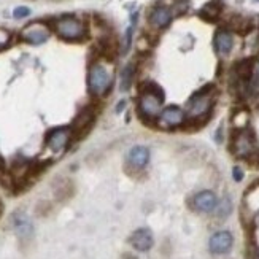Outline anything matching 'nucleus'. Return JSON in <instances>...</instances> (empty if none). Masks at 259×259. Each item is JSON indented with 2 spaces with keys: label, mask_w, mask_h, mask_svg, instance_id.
Wrapping results in <instances>:
<instances>
[{
  "label": "nucleus",
  "mask_w": 259,
  "mask_h": 259,
  "mask_svg": "<svg viewBox=\"0 0 259 259\" xmlns=\"http://www.w3.org/2000/svg\"><path fill=\"white\" fill-rule=\"evenodd\" d=\"M164 92L158 84L150 83L142 91L139 99V111L145 119H154L162 111Z\"/></svg>",
  "instance_id": "nucleus-1"
},
{
  "label": "nucleus",
  "mask_w": 259,
  "mask_h": 259,
  "mask_svg": "<svg viewBox=\"0 0 259 259\" xmlns=\"http://www.w3.org/2000/svg\"><path fill=\"white\" fill-rule=\"evenodd\" d=\"M88 88L94 96H105L111 88V72L100 62H94L88 73Z\"/></svg>",
  "instance_id": "nucleus-2"
},
{
  "label": "nucleus",
  "mask_w": 259,
  "mask_h": 259,
  "mask_svg": "<svg viewBox=\"0 0 259 259\" xmlns=\"http://www.w3.org/2000/svg\"><path fill=\"white\" fill-rule=\"evenodd\" d=\"M56 33L67 41H76L84 37V24L75 16H62L54 24Z\"/></svg>",
  "instance_id": "nucleus-3"
},
{
  "label": "nucleus",
  "mask_w": 259,
  "mask_h": 259,
  "mask_svg": "<svg viewBox=\"0 0 259 259\" xmlns=\"http://www.w3.org/2000/svg\"><path fill=\"white\" fill-rule=\"evenodd\" d=\"M213 86H207L205 89H202L201 92H197L193 96V99L189 100V116L197 119L202 118L204 115H207L210 111L212 105H213Z\"/></svg>",
  "instance_id": "nucleus-4"
},
{
  "label": "nucleus",
  "mask_w": 259,
  "mask_h": 259,
  "mask_svg": "<svg viewBox=\"0 0 259 259\" xmlns=\"http://www.w3.org/2000/svg\"><path fill=\"white\" fill-rule=\"evenodd\" d=\"M49 27L45 22H30L21 30V38L29 45H41L49 38Z\"/></svg>",
  "instance_id": "nucleus-5"
},
{
  "label": "nucleus",
  "mask_w": 259,
  "mask_h": 259,
  "mask_svg": "<svg viewBox=\"0 0 259 259\" xmlns=\"http://www.w3.org/2000/svg\"><path fill=\"white\" fill-rule=\"evenodd\" d=\"M70 139H72L70 127H56L53 131L48 132L46 139H45V145L48 150L54 151V153H60L67 148Z\"/></svg>",
  "instance_id": "nucleus-6"
},
{
  "label": "nucleus",
  "mask_w": 259,
  "mask_h": 259,
  "mask_svg": "<svg viewBox=\"0 0 259 259\" xmlns=\"http://www.w3.org/2000/svg\"><path fill=\"white\" fill-rule=\"evenodd\" d=\"M185 118H186V115L183 110L177 105H170L167 108H164L159 113L158 123L162 129H174V127H178L183 124Z\"/></svg>",
  "instance_id": "nucleus-7"
},
{
  "label": "nucleus",
  "mask_w": 259,
  "mask_h": 259,
  "mask_svg": "<svg viewBox=\"0 0 259 259\" xmlns=\"http://www.w3.org/2000/svg\"><path fill=\"white\" fill-rule=\"evenodd\" d=\"M232 245H234V237L229 231H218L210 237L209 248L213 255H224L231 252Z\"/></svg>",
  "instance_id": "nucleus-8"
},
{
  "label": "nucleus",
  "mask_w": 259,
  "mask_h": 259,
  "mask_svg": "<svg viewBox=\"0 0 259 259\" xmlns=\"http://www.w3.org/2000/svg\"><path fill=\"white\" fill-rule=\"evenodd\" d=\"M232 150L239 158H248L252 156L255 151V140L253 135L247 131H240L234 140H232Z\"/></svg>",
  "instance_id": "nucleus-9"
},
{
  "label": "nucleus",
  "mask_w": 259,
  "mask_h": 259,
  "mask_svg": "<svg viewBox=\"0 0 259 259\" xmlns=\"http://www.w3.org/2000/svg\"><path fill=\"white\" fill-rule=\"evenodd\" d=\"M129 242H131V245L137 250V252H148V250H151L154 245V237L150 229L140 228L132 232Z\"/></svg>",
  "instance_id": "nucleus-10"
},
{
  "label": "nucleus",
  "mask_w": 259,
  "mask_h": 259,
  "mask_svg": "<svg viewBox=\"0 0 259 259\" xmlns=\"http://www.w3.org/2000/svg\"><path fill=\"white\" fill-rule=\"evenodd\" d=\"M217 205H218V199H217V194L213 191H201V193H197L193 199L194 210L202 212V213L213 212L217 209Z\"/></svg>",
  "instance_id": "nucleus-11"
},
{
  "label": "nucleus",
  "mask_w": 259,
  "mask_h": 259,
  "mask_svg": "<svg viewBox=\"0 0 259 259\" xmlns=\"http://www.w3.org/2000/svg\"><path fill=\"white\" fill-rule=\"evenodd\" d=\"M13 228L16 231V234L21 240H29L33 234V226L29 217L22 212H16L13 215Z\"/></svg>",
  "instance_id": "nucleus-12"
},
{
  "label": "nucleus",
  "mask_w": 259,
  "mask_h": 259,
  "mask_svg": "<svg viewBox=\"0 0 259 259\" xmlns=\"http://www.w3.org/2000/svg\"><path fill=\"white\" fill-rule=\"evenodd\" d=\"M150 161V150L146 146L137 145L134 148H131L127 154V162L131 164L134 169H143Z\"/></svg>",
  "instance_id": "nucleus-13"
},
{
  "label": "nucleus",
  "mask_w": 259,
  "mask_h": 259,
  "mask_svg": "<svg viewBox=\"0 0 259 259\" xmlns=\"http://www.w3.org/2000/svg\"><path fill=\"white\" fill-rule=\"evenodd\" d=\"M172 21V11L167 6H156L154 10L150 13V22L154 25L156 29H164L167 27Z\"/></svg>",
  "instance_id": "nucleus-14"
},
{
  "label": "nucleus",
  "mask_w": 259,
  "mask_h": 259,
  "mask_svg": "<svg viewBox=\"0 0 259 259\" xmlns=\"http://www.w3.org/2000/svg\"><path fill=\"white\" fill-rule=\"evenodd\" d=\"M232 46H234V38H232L231 32L224 29L218 30L217 35H215V49H217L220 54L226 56L231 53Z\"/></svg>",
  "instance_id": "nucleus-15"
},
{
  "label": "nucleus",
  "mask_w": 259,
  "mask_h": 259,
  "mask_svg": "<svg viewBox=\"0 0 259 259\" xmlns=\"http://www.w3.org/2000/svg\"><path fill=\"white\" fill-rule=\"evenodd\" d=\"M92 123H94V113L91 111V108L83 110L81 113L76 116V119H75L73 127H72V134L73 132L78 134V135L86 134V132H88V129L92 126Z\"/></svg>",
  "instance_id": "nucleus-16"
},
{
  "label": "nucleus",
  "mask_w": 259,
  "mask_h": 259,
  "mask_svg": "<svg viewBox=\"0 0 259 259\" xmlns=\"http://www.w3.org/2000/svg\"><path fill=\"white\" fill-rule=\"evenodd\" d=\"M220 11H221V6L217 2H210V3H207L202 8L201 16H202V18H205V19H209V21H213V19L218 18Z\"/></svg>",
  "instance_id": "nucleus-17"
},
{
  "label": "nucleus",
  "mask_w": 259,
  "mask_h": 259,
  "mask_svg": "<svg viewBox=\"0 0 259 259\" xmlns=\"http://www.w3.org/2000/svg\"><path fill=\"white\" fill-rule=\"evenodd\" d=\"M132 80H134V67H132V64H129V65H126L123 73H121V91H127L131 88Z\"/></svg>",
  "instance_id": "nucleus-18"
},
{
  "label": "nucleus",
  "mask_w": 259,
  "mask_h": 259,
  "mask_svg": "<svg viewBox=\"0 0 259 259\" xmlns=\"http://www.w3.org/2000/svg\"><path fill=\"white\" fill-rule=\"evenodd\" d=\"M252 72H253V62L250 59H245V60H242V62H239L237 73L242 76V78H250Z\"/></svg>",
  "instance_id": "nucleus-19"
},
{
  "label": "nucleus",
  "mask_w": 259,
  "mask_h": 259,
  "mask_svg": "<svg viewBox=\"0 0 259 259\" xmlns=\"http://www.w3.org/2000/svg\"><path fill=\"white\" fill-rule=\"evenodd\" d=\"M231 209H232V205H231V201L228 199V197H226V199H224L221 204H218L217 205V212H218V217H228V215L231 213Z\"/></svg>",
  "instance_id": "nucleus-20"
},
{
  "label": "nucleus",
  "mask_w": 259,
  "mask_h": 259,
  "mask_svg": "<svg viewBox=\"0 0 259 259\" xmlns=\"http://www.w3.org/2000/svg\"><path fill=\"white\" fill-rule=\"evenodd\" d=\"M10 40H11V33L8 32L6 29L0 27V49L5 48V46H8V43H10Z\"/></svg>",
  "instance_id": "nucleus-21"
},
{
  "label": "nucleus",
  "mask_w": 259,
  "mask_h": 259,
  "mask_svg": "<svg viewBox=\"0 0 259 259\" xmlns=\"http://www.w3.org/2000/svg\"><path fill=\"white\" fill-rule=\"evenodd\" d=\"M29 14H30V10L27 6H18V8H14V11H13V16L16 19L25 18V16H29Z\"/></svg>",
  "instance_id": "nucleus-22"
},
{
  "label": "nucleus",
  "mask_w": 259,
  "mask_h": 259,
  "mask_svg": "<svg viewBox=\"0 0 259 259\" xmlns=\"http://www.w3.org/2000/svg\"><path fill=\"white\" fill-rule=\"evenodd\" d=\"M131 40H132V27H129L126 32V40H124V51L131 48Z\"/></svg>",
  "instance_id": "nucleus-23"
},
{
  "label": "nucleus",
  "mask_w": 259,
  "mask_h": 259,
  "mask_svg": "<svg viewBox=\"0 0 259 259\" xmlns=\"http://www.w3.org/2000/svg\"><path fill=\"white\" fill-rule=\"evenodd\" d=\"M234 180L236 181H242V178H244V170H242L240 167H234Z\"/></svg>",
  "instance_id": "nucleus-24"
},
{
  "label": "nucleus",
  "mask_w": 259,
  "mask_h": 259,
  "mask_svg": "<svg viewBox=\"0 0 259 259\" xmlns=\"http://www.w3.org/2000/svg\"><path fill=\"white\" fill-rule=\"evenodd\" d=\"M250 256H252V259H259V247H252V250H250Z\"/></svg>",
  "instance_id": "nucleus-25"
},
{
  "label": "nucleus",
  "mask_w": 259,
  "mask_h": 259,
  "mask_svg": "<svg viewBox=\"0 0 259 259\" xmlns=\"http://www.w3.org/2000/svg\"><path fill=\"white\" fill-rule=\"evenodd\" d=\"M255 70H256V75L259 76V59H258V62H256V65H255Z\"/></svg>",
  "instance_id": "nucleus-26"
},
{
  "label": "nucleus",
  "mask_w": 259,
  "mask_h": 259,
  "mask_svg": "<svg viewBox=\"0 0 259 259\" xmlns=\"http://www.w3.org/2000/svg\"><path fill=\"white\" fill-rule=\"evenodd\" d=\"M258 2H259V0H258Z\"/></svg>",
  "instance_id": "nucleus-27"
}]
</instances>
